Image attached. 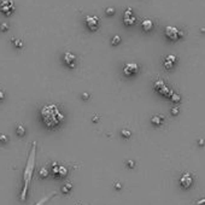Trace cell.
Returning a JSON list of instances; mask_svg holds the SVG:
<instances>
[{"instance_id": "obj_1", "label": "cell", "mask_w": 205, "mask_h": 205, "mask_svg": "<svg viewBox=\"0 0 205 205\" xmlns=\"http://www.w3.org/2000/svg\"><path fill=\"white\" fill-rule=\"evenodd\" d=\"M35 155H36V141L33 143L27 164H25V169H24V173H23V188H22V193H21V200L22 201L25 200L28 187H29V183H30L32 177H33V173H34V168H35Z\"/></svg>"}, {"instance_id": "obj_2", "label": "cell", "mask_w": 205, "mask_h": 205, "mask_svg": "<svg viewBox=\"0 0 205 205\" xmlns=\"http://www.w3.org/2000/svg\"><path fill=\"white\" fill-rule=\"evenodd\" d=\"M40 115H41L42 122H44L45 125L48 127V128H54V127H57V125L64 120V116L62 115V112L59 111L58 106L54 105V104L45 105V106L41 109Z\"/></svg>"}, {"instance_id": "obj_27", "label": "cell", "mask_w": 205, "mask_h": 205, "mask_svg": "<svg viewBox=\"0 0 205 205\" xmlns=\"http://www.w3.org/2000/svg\"><path fill=\"white\" fill-rule=\"evenodd\" d=\"M106 12H109L110 15H113V9H108V10H106Z\"/></svg>"}, {"instance_id": "obj_17", "label": "cell", "mask_w": 205, "mask_h": 205, "mask_svg": "<svg viewBox=\"0 0 205 205\" xmlns=\"http://www.w3.org/2000/svg\"><path fill=\"white\" fill-rule=\"evenodd\" d=\"M70 189H71V183H69V182L62 186V192H63V193H69Z\"/></svg>"}, {"instance_id": "obj_9", "label": "cell", "mask_w": 205, "mask_h": 205, "mask_svg": "<svg viewBox=\"0 0 205 205\" xmlns=\"http://www.w3.org/2000/svg\"><path fill=\"white\" fill-rule=\"evenodd\" d=\"M75 60H76V57L70 53V52H67L65 54H64V62H65L67 65H69L70 68H72L75 65Z\"/></svg>"}, {"instance_id": "obj_6", "label": "cell", "mask_w": 205, "mask_h": 205, "mask_svg": "<svg viewBox=\"0 0 205 205\" xmlns=\"http://www.w3.org/2000/svg\"><path fill=\"white\" fill-rule=\"evenodd\" d=\"M138 70H139V67H138V64H135V63H128L127 65L124 67V69H123L124 74H125V75H128V76H130V75L136 74V72H138Z\"/></svg>"}, {"instance_id": "obj_15", "label": "cell", "mask_w": 205, "mask_h": 205, "mask_svg": "<svg viewBox=\"0 0 205 205\" xmlns=\"http://www.w3.org/2000/svg\"><path fill=\"white\" fill-rule=\"evenodd\" d=\"M54 196H56V193H51L49 196H47V197L42 198V199H41L40 201H37V203H36L35 205H44V204H45V203H46V201H47L48 199H51V198H52V197H54Z\"/></svg>"}, {"instance_id": "obj_26", "label": "cell", "mask_w": 205, "mask_h": 205, "mask_svg": "<svg viewBox=\"0 0 205 205\" xmlns=\"http://www.w3.org/2000/svg\"><path fill=\"white\" fill-rule=\"evenodd\" d=\"M4 98H5V93L3 91H0V100H3Z\"/></svg>"}, {"instance_id": "obj_7", "label": "cell", "mask_w": 205, "mask_h": 205, "mask_svg": "<svg viewBox=\"0 0 205 205\" xmlns=\"http://www.w3.org/2000/svg\"><path fill=\"white\" fill-rule=\"evenodd\" d=\"M86 22H87V25L89 27V29H91V30H95L98 28V24H99L98 17H95V16H87L86 17Z\"/></svg>"}, {"instance_id": "obj_22", "label": "cell", "mask_w": 205, "mask_h": 205, "mask_svg": "<svg viewBox=\"0 0 205 205\" xmlns=\"http://www.w3.org/2000/svg\"><path fill=\"white\" fill-rule=\"evenodd\" d=\"M0 29H1L3 32H6V30L9 29V25H7L6 23H3L1 25H0Z\"/></svg>"}, {"instance_id": "obj_3", "label": "cell", "mask_w": 205, "mask_h": 205, "mask_svg": "<svg viewBox=\"0 0 205 205\" xmlns=\"http://www.w3.org/2000/svg\"><path fill=\"white\" fill-rule=\"evenodd\" d=\"M15 10V4L12 0H4L0 3V11L5 15H11Z\"/></svg>"}, {"instance_id": "obj_23", "label": "cell", "mask_w": 205, "mask_h": 205, "mask_svg": "<svg viewBox=\"0 0 205 205\" xmlns=\"http://www.w3.org/2000/svg\"><path fill=\"white\" fill-rule=\"evenodd\" d=\"M122 134H123L125 138H129V136H130V132H129V130H125V129L122 130Z\"/></svg>"}, {"instance_id": "obj_20", "label": "cell", "mask_w": 205, "mask_h": 205, "mask_svg": "<svg viewBox=\"0 0 205 205\" xmlns=\"http://www.w3.org/2000/svg\"><path fill=\"white\" fill-rule=\"evenodd\" d=\"M12 44H14V46H16L17 48H22L23 47V42L19 39H12Z\"/></svg>"}, {"instance_id": "obj_16", "label": "cell", "mask_w": 205, "mask_h": 205, "mask_svg": "<svg viewBox=\"0 0 205 205\" xmlns=\"http://www.w3.org/2000/svg\"><path fill=\"white\" fill-rule=\"evenodd\" d=\"M16 134H17L18 136H23V135L25 134V128H24L23 125H18V127L16 128Z\"/></svg>"}, {"instance_id": "obj_18", "label": "cell", "mask_w": 205, "mask_h": 205, "mask_svg": "<svg viewBox=\"0 0 205 205\" xmlns=\"http://www.w3.org/2000/svg\"><path fill=\"white\" fill-rule=\"evenodd\" d=\"M48 174H49V171H48L46 168H41V169L39 170V175H40V177H42V178L47 177V176H48Z\"/></svg>"}, {"instance_id": "obj_29", "label": "cell", "mask_w": 205, "mask_h": 205, "mask_svg": "<svg viewBox=\"0 0 205 205\" xmlns=\"http://www.w3.org/2000/svg\"><path fill=\"white\" fill-rule=\"evenodd\" d=\"M128 165H129V166H134V163L132 161H129V162H128Z\"/></svg>"}, {"instance_id": "obj_19", "label": "cell", "mask_w": 205, "mask_h": 205, "mask_svg": "<svg viewBox=\"0 0 205 205\" xmlns=\"http://www.w3.org/2000/svg\"><path fill=\"white\" fill-rule=\"evenodd\" d=\"M51 171H52V174H53L54 176H57V177H58V171H59V165H58L57 163H53V164H52V170H51Z\"/></svg>"}, {"instance_id": "obj_25", "label": "cell", "mask_w": 205, "mask_h": 205, "mask_svg": "<svg viewBox=\"0 0 205 205\" xmlns=\"http://www.w3.org/2000/svg\"><path fill=\"white\" fill-rule=\"evenodd\" d=\"M203 204H205V198H203V199L197 201V205H203Z\"/></svg>"}, {"instance_id": "obj_12", "label": "cell", "mask_w": 205, "mask_h": 205, "mask_svg": "<svg viewBox=\"0 0 205 205\" xmlns=\"http://www.w3.org/2000/svg\"><path fill=\"white\" fill-rule=\"evenodd\" d=\"M141 25H143V29L147 32V30H151L152 29V25L153 24H152V22L150 19H145V21H143V24Z\"/></svg>"}, {"instance_id": "obj_14", "label": "cell", "mask_w": 205, "mask_h": 205, "mask_svg": "<svg viewBox=\"0 0 205 205\" xmlns=\"http://www.w3.org/2000/svg\"><path fill=\"white\" fill-rule=\"evenodd\" d=\"M151 121H152V123H153V124H156V125H161V124L163 123V117H162V116H155V117H153Z\"/></svg>"}, {"instance_id": "obj_10", "label": "cell", "mask_w": 205, "mask_h": 205, "mask_svg": "<svg viewBox=\"0 0 205 205\" xmlns=\"http://www.w3.org/2000/svg\"><path fill=\"white\" fill-rule=\"evenodd\" d=\"M134 21H135V18H134V16L132 14V10L128 9L125 11V14H124V23L128 24V25H132L134 23Z\"/></svg>"}, {"instance_id": "obj_8", "label": "cell", "mask_w": 205, "mask_h": 205, "mask_svg": "<svg viewBox=\"0 0 205 205\" xmlns=\"http://www.w3.org/2000/svg\"><path fill=\"white\" fill-rule=\"evenodd\" d=\"M155 87L157 88V91H158L161 94H163V95H169V94H170V91L168 89V87L164 86L162 81H158V82L155 85Z\"/></svg>"}, {"instance_id": "obj_21", "label": "cell", "mask_w": 205, "mask_h": 205, "mask_svg": "<svg viewBox=\"0 0 205 205\" xmlns=\"http://www.w3.org/2000/svg\"><path fill=\"white\" fill-rule=\"evenodd\" d=\"M7 136L6 135H4V134H0V143H3V144H5V143H7Z\"/></svg>"}, {"instance_id": "obj_11", "label": "cell", "mask_w": 205, "mask_h": 205, "mask_svg": "<svg viewBox=\"0 0 205 205\" xmlns=\"http://www.w3.org/2000/svg\"><path fill=\"white\" fill-rule=\"evenodd\" d=\"M175 62H176V57H175V56H173V54H169L168 57L165 58L164 65H165V68H166V69H171Z\"/></svg>"}, {"instance_id": "obj_30", "label": "cell", "mask_w": 205, "mask_h": 205, "mask_svg": "<svg viewBox=\"0 0 205 205\" xmlns=\"http://www.w3.org/2000/svg\"><path fill=\"white\" fill-rule=\"evenodd\" d=\"M173 113H177V109H174L173 110Z\"/></svg>"}, {"instance_id": "obj_24", "label": "cell", "mask_w": 205, "mask_h": 205, "mask_svg": "<svg viewBox=\"0 0 205 205\" xmlns=\"http://www.w3.org/2000/svg\"><path fill=\"white\" fill-rule=\"evenodd\" d=\"M118 42H120V36L117 35V36H115V37H113L112 44H113V45H116V44H118Z\"/></svg>"}, {"instance_id": "obj_5", "label": "cell", "mask_w": 205, "mask_h": 205, "mask_svg": "<svg viewBox=\"0 0 205 205\" xmlns=\"http://www.w3.org/2000/svg\"><path fill=\"white\" fill-rule=\"evenodd\" d=\"M165 34L171 40H176L177 37L181 35L180 30H178L177 28H175V27H171V25H168V27L165 28Z\"/></svg>"}, {"instance_id": "obj_4", "label": "cell", "mask_w": 205, "mask_h": 205, "mask_svg": "<svg viewBox=\"0 0 205 205\" xmlns=\"http://www.w3.org/2000/svg\"><path fill=\"white\" fill-rule=\"evenodd\" d=\"M192 185H193V176H192V174H189V173H185L180 178V186L182 188L187 189Z\"/></svg>"}, {"instance_id": "obj_13", "label": "cell", "mask_w": 205, "mask_h": 205, "mask_svg": "<svg viewBox=\"0 0 205 205\" xmlns=\"http://www.w3.org/2000/svg\"><path fill=\"white\" fill-rule=\"evenodd\" d=\"M68 174V169L65 166H62L59 165V171H58V177H65Z\"/></svg>"}, {"instance_id": "obj_31", "label": "cell", "mask_w": 205, "mask_h": 205, "mask_svg": "<svg viewBox=\"0 0 205 205\" xmlns=\"http://www.w3.org/2000/svg\"><path fill=\"white\" fill-rule=\"evenodd\" d=\"M116 188H121V185L120 183H116Z\"/></svg>"}, {"instance_id": "obj_28", "label": "cell", "mask_w": 205, "mask_h": 205, "mask_svg": "<svg viewBox=\"0 0 205 205\" xmlns=\"http://www.w3.org/2000/svg\"><path fill=\"white\" fill-rule=\"evenodd\" d=\"M173 100L178 101V100H180V98H178V95H173Z\"/></svg>"}]
</instances>
